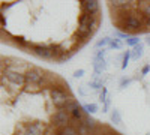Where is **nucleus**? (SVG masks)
I'll return each mask as SVG.
<instances>
[{"mask_svg":"<svg viewBox=\"0 0 150 135\" xmlns=\"http://www.w3.org/2000/svg\"><path fill=\"white\" fill-rule=\"evenodd\" d=\"M98 27H99V17L83 12L78 21V29L75 32V36L81 41H87L96 32Z\"/></svg>","mask_w":150,"mask_h":135,"instance_id":"1","label":"nucleus"},{"mask_svg":"<svg viewBox=\"0 0 150 135\" xmlns=\"http://www.w3.org/2000/svg\"><path fill=\"white\" fill-rule=\"evenodd\" d=\"M120 27L128 32H138L144 27V18L135 12H126V15H123L120 21Z\"/></svg>","mask_w":150,"mask_h":135,"instance_id":"2","label":"nucleus"},{"mask_svg":"<svg viewBox=\"0 0 150 135\" xmlns=\"http://www.w3.org/2000/svg\"><path fill=\"white\" fill-rule=\"evenodd\" d=\"M24 77H26V86L27 89L30 87H42L45 84V75L41 69L38 68H30L26 74H24Z\"/></svg>","mask_w":150,"mask_h":135,"instance_id":"3","label":"nucleus"},{"mask_svg":"<svg viewBox=\"0 0 150 135\" xmlns=\"http://www.w3.org/2000/svg\"><path fill=\"white\" fill-rule=\"evenodd\" d=\"M50 96H51V102L60 110V108H65L71 101H72V98L63 90V89H60V87H53L51 92H50Z\"/></svg>","mask_w":150,"mask_h":135,"instance_id":"4","label":"nucleus"},{"mask_svg":"<svg viewBox=\"0 0 150 135\" xmlns=\"http://www.w3.org/2000/svg\"><path fill=\"white\" fill-rule=\"evenodd\" d=\"M2 80L8 81L11 86H14L15 89H20L23 86H26V77L24 74H20V72H14V71H6L3 69V77Z\"/></svg>","mask_w":150,"mask_h":135,"instance_id":"5","label":"nucleus"},{"mask_svg":"<svg viewBox=\"0 0 150 135\" xmlns=\"http://www.w3.org/2000/svg\"><path fill=\"white\" fill-rule=\"evenodd\" d=\"M53 125L56 126V128H59V129H63V128H68V126H71L69 125V122H71V114L66 111L65 108H60V110H57V111L53 114Z\"/></svg>","mask_w":150,"mask_h":135,"instance_id":"6","label":"nucleus"},{"mask_svg":"<svg viewBox=\"0 0 150 135\" xmlns=\"http://www.w3.org/2000/svg\"><path fill=\"white\" fill-rule=\"evenodd\" d=\"M17 135H45V128L41 122H32L20 128Z\"/></svg>","mask_w":150,"mask_h":135,"instance_id":"7","label":"nucleus"},{"mask_svg":"<svg viewBox=\"0 0 150 135\" xmlns=\"http://www.w3.org/2000/svg\"><path fill=\"white\" fill-rule=\"evenodd\" d=\"M65 110L71 114V117L75 120V122H83L84 119H86V113H84V108L77 102V101H71L66 107H65Z\"/></svg>","mask_w":150,"mask_h":135,"instance_id":"8","label":"nucleus"},{"mask_svg":"<svg viewBox=\"0 0 150 135\" xmlns=\"http://www.w3.org/2000/svg\"><path fill=\"white\" fill-rule=\"evenodd\" d=\"M81 8H83V12H86V14L98 15L99 2H96V0H84V2H81Z\"/></svg>","mask_w":150,"mask_h":135,"instance_id":"9","label":"nucleus"},{"mask_svg":"<svg viewBox=\"0 0 150 135\" xmlns=\"http://www.w3.org/2000/svg\"><path fill=\"white\" fill-rule=\"evenodd\" d=\"M107 69L105 59H93V71H95V78H99L101 74Z\"/></svg>","mask_w":150,"mask_h":135,"instance_id":"10","label":"nucleus"},{"mask_svg":"<svg viewBox=\"0 0 150 135\" xmlns=\"http://www.w3.org/2000/svg\"><path fill=\"white\" fill-rule=\"evenodd\" d=\"M81 123H83L87 129H89V132H93V131L96 129V126H98V125H96V120L92 119L90 116H86V119L81 122Z\"/></svg>","mask_w":150,"mask_h":135,"instance_id":"11","label":"nucleus"},{"mask_svg":"<svg viewBox=\"0 0 150 135\" xmlns=\"http://www.w3.org/2000/svg\"><path fill=\"white\" fill-rule=\"evenodd\" d=\"M131 54H132V60H138V59H141V56H143V44L134 47L132 50H131Z\"/></svg>","mask_w":150,"mask_h":135,"instance_id":"12","label":"nucleus"},{"mask_svg":"<svg viewBox=\"0 0 150 135\" xmlns=\"http://www.w3.org/2000/svg\"><path fill=\"white\" fill-rule=\"evenodd\" d=\"M110 119H111V122H112L114 125H120V123H122V116H120V111H119V110H116V108L111 111Z\"/></svg>","mask_w":150,"mask_h":135,"instance_id":"13","label":"nucleus"},{"mask_svg":"<svg viewBox=\"0 0 150 135\" xmlns=\"http://www.w3.org/2000/svg\"><path fill=\"white\" fill-rule=\"evenodd\" d=\"M89 86H90V87H93L95 90H101V89H104L102 78H101V77H99V78H93V80L89 83Z\"/></svg>","mask_w":150,"mask_h":135,"instance_id":"14","label":"nucleus"},{"mask_svg":"<svg viewBox=\"0 0 150 135\" xmlns=\"http://www.w3.org/2000/svg\"><path fill=\"white\" fill-rule=\"evenodd\" d=\"M57 135H78V134H77V129L74 126H68V128H63V129H59Z\"/></svg>","mask_w":150,"mask_h":135,"instance_id":"15","label":"nucleus"},{"mask_svg":"<svg viewBox=\"0 0 150 135\" xmlns=\"http://www.w3.org/2000/svg\"><path fill=\"white\" fill-rule=\"evenodd\" d=\"M83 108H84V113L89 114V116L98 111V105L96 104H86V105H83Z\"/></svg>","mask_w":150,"mask_h":135,"instance_id":"16","label":"nucleus"},{"mask_svg":"<svg viewBox=\"0 0 150 135\" xmlns=\"http://www.w3.org/2000/svg\"><path fill=\"white\" fill-rule=\"evenodd\" d=\"M111 39L112 38H102V39H99L98 42H96V48L98 50H104V47H110V42H111Z\"/></svg>","mask_w":150,"mask_h":135,"instance_id":"17","label":"nucleus"},{"mask_svg":"<svg viewBox=\"0 0 150 135\" xmlns=\"http://www.w3.org/2000/svg\"><path fill=\"white\" fill-rule=\"evenodd\" d=\"M108 48H111V50H120V48H123V44H122L120 39L112 38L111 42H110V47H108Z\"/></svg>","mask_w":150,"mask_h":135,"instance_id":"18","label":"nucleus"},{"mask_svg":"<svg viewBox=\"0 0 150 135\" xmlns=\"http://www.w3.org/2000/svg\"><path fill=\"white\" fill-rule=\"evenodd\" d=\"M126 45H129V47H137V45H140V38L138 36H129V38L126 39Z\"/></svg>","mask_w":150,"mask_h":135,"instance_id":"19","label":"nucleus"},{"mask_svg":"<svg viewBox=\"0 0 150 135\" xmlns=\"http://www.w3.org/2000/svg\"><path fill=\"white\" fill-rule=\"evenodd\" d=\"M14 41H15V44H18L20 47H30L29 42H27V39L24 38V36H15Z\"/></svg>","mask_w":150,"mask_h":135,"instance_id":"20","label":"nucleus"},{"mask_svg":"<svg viewBox=\"0 0 150 135\" xmlns=\"http://www.w3.org/2000/svg\"><path fill=\"white\" fill-rule=\"evenodd\" d=\"M141 14H143V18L150 17V3H143L141 5Z\"/></svg>","mask_w":150,"mask_h":135,"instance_id":"21","label":"nucleus"},{"mask_svg":"<svg viewBox=\"0 0 150 135\" xmlns=\"http://www.w3.org/2000/svg\"><path fill=\"white\" fill-rule=\"evenodd\" d=\"M132 57V54H131V51H126L123 54V62H122V69H126V66H128V63H129V59Z\"/></svg>","mask_w":150,"mask_h":135,"instance_id":"22","label":"nucleus"},{"mask_svg":"<svg viewBox=\"0 0 150 135\" xmlns=\"http://www.w3.org/2000/svg\"><path fill=\"white\" fill-rule=\"evenodd\" d=\"M107 99H108V90H107V87H104V89H102V92H101V95H99V101L105 104V101H107Z\"/></svg>","mask_w":150,"mask_h":135,"instance_id":"23","label":"nucleus"},{"mask_svg":"<svg viewBox=\"0 0 150 135\" xmlns=\"http://www.w3.org/2000/svg\"><path fill=\"white\" fill-rule=\"evenodd\" d=\"M129 33L128 32H119V30H116V38L119 39V38H122V39H128L129 38Z\"/></svg>","mask_w":150,"mask_h":135,"instance_id":"24","label":"nucleus"},{"mask_svg":"<svg viewBox=\"0 0 150 135\" xmlns=\"http://www.w3.org/2000/svg\"><path fill=\"white\" fill-rule=\"evenodd\" d=\"M105 50H98V51H95V54H93V59H105Z\"/></svg>","mask_w":150,"mask_h":135,"instance_id":"25","label":"nucleus"},{"mask_svg":"<svg viewBox=\"0 0 150 135\" xmlns=\"http://www.w3.org/2000/svg\"><path fill=\"white\" fill-rule=\"evenodd\" d=\"M84 74H86L84 69H78V71H75V72H74V77H75V78H81Z\"/></svg>","mask_w":150,"mask_h":135,"instance_id":"26","label":"nucleus"},{"mask_svg":"<svg viewBox=\"0 0 150 135\" xmlns=\"http://www.w3.org/2000/svg\"><path fill=\"white\" fill-rule=\"evenodd\" d=\"M129 83H131V80H122V83H120V89H125Z\"/></svg>","mask_w":150,"mask_h":135,"instance_id":"27","label":"nucleus"},{"mask_svg":"<svg viewBox=\"0 0 150 135\" xmlns=\"http://www.w3.org/2000/svg\"><path fill=\"white\" fill-rule=\"evenodd\" d=\"M149 71H150V65H146V66L141 69V74H143V75H146V74H149Z\"/></svg>","mask_w":150,"mask_h":135,"instance_id":"28","label":"nucleus"},{"mask_svg":"<svg viewBox=\"0 0 150 135\" xmlns=\"http://www.w3.org/2000/svg\"><path fill=\"white\" fill-rule=\"evenodd\" d=\"M144 27L150 29V17L149 18H144Z\"/></svg>","mask_w":150,"mask_h":135,"instance_id":"29","label":"nucleus"},{"mask_svg":"<svg viewBox=\"0 0 150 135\" xmlns=\"http://www.w3.org/2000/svg\"><path fill=\"white\" fill-rule=\"evenodd\" d=\"M2 26H3V27H6V26H8V21H6L5 15H2Z\"/></svg>","mask_w":150,"mask_h":135,"instance_id":"30","label":"nucleus"},{"mask_svg":"<svg viewBox=\"0 0 150 135\" xmlns=\"http://www.w3.org/2000/svg\"><path fill=\"white\" fill-rule=\"evenodd\" d=\"M45 135H57V132H53V131H47Z\"/></svg>","mask_w":150,"mask_h":135,"instance_id":"31","label":"nucleus"},{"mask_svg":"<svg viewBox=\"0 0 150 135\" xmlns=\"http://www.w3.org/2000/svg\"><path fill=\"white\" fill-rule=\"evenodd\" d=\"M146 42H147V45H150V38H147V39H146Z\"/></svg>","mask_w":150,"mask_h":135,"instance_id":"32","label":"nucleus"}]
</instances>
